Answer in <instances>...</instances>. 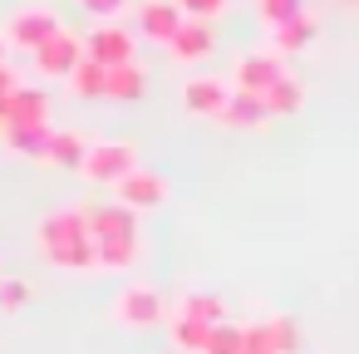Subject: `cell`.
<instances>
[{"instance_id": "6da1fadb", "label": "cell", "mask_w": 359, "mask_h": 354, "mask_svg": "<svg viewBox=\"0 0 359 354\" xmlns=\"http://www.w3.org/2000/svg\"><path fill=\"white\" fill-rule=\"evenodd\" d=\"M40 251L60 266V271H94V236H89V217L84 207H60L45 212L35 226Z\"/></svg>"}, {"instance_id": "7a4b0ae2", "label": "cell", "mask_w": 359, "mask_h": 354, "mask_svg": "<svg viewBox=\"0 0 359 354\" xmlns=\"http://www.w3.org/2000/svg\"><path fill=\"white\" fill-rule=\"evenodd\" d=\"M133 168H138V148H133V143H114V138H104V143L89 148V158H84L79 172H84L89 182H99V187H118Z\"/></svg>"}, {"instance_id": "3957f363", "label": "cell", "mask_w": 359, "mask_h": 354, "mask_svg": "<svg viewBox=\"0 0 359 354\" xmlns=\"http://www.w3.org/2000/svg\"><path fill=\"white\" fill-rule=\"evenodd\" d=\"M65 25H60V15L50 11V6H25V11H15L11 20H6V45H15V50H40V45H50L55 35H60Z\"/></svg>"}, {"instance_id": "277c9868", "label": "cell", "mask_w": 359, "mask_h": 354, "mask_svg": "<svg viewBox=\"0 0 359 354\" xmlns=\"http://www.w3.org/2000/svg\"><path fill=\"white\" fill-rule=\"evenodd\" d=\"M114 320L128 325V329H153V325L168 320V305L153 285H123L118 300H114Z\"/></svg>"}, {"instance_id": "5b68a950", "label": "cell", "mask_w": 359, "mask_h": 354, "mask_svg": "<svg viewBox=\"0 0 359 354\" xmlns=\"http://www.w3.org/2000/svg\"><path fill=\"white\" fill-rule=\"evenodd\" d=\"M84 55H89V60H99L104 69L133 64V35H128L118 20H99V25L84 35Z\"/></svg>"}, {"instance_id": "8992f818", "label": "cell", "mask_w": 359, "mask_h": 354, "mask_svg": "<svg viewBox=\"0 0 359 354\" xmlns=\"http://www.w3.org/2000/svg\"><path fill=\"white\" fill-rule=\"evenodd\" d=\"M280 79H285V60L276 50H251V55L236 60V89H246V94H261L266 99Z\"/></svg>"}, {"instance_id": "52a82bcc", "label": "cell", "mask_w": 359, "mask_h": 354, "mask_svg": "<svg viewBox=\"0 0 359 354\" xmlns=\"http://www.w3.org/2000/svg\"><path fill=\"white\" fill-rule=\"evenodd\" d=\"M79 60H84V35H69V30H60L50 45L35 50V69L50 79H69L79 69Z\"/></svg>"}, {"instance_id": "ba28073f", "label": "cell", "mask_w": 359, "mask_h": 354, "mask_svg": "<svg viewBox=\"0 0 359 354\" xmlns=\"http://www.w3.org/2000/svg\"><path fill=\"white\" fill-rule=\"evenodd\" d=\"M114 197L128 207V212H148V207H163V197H168V177L163 172H148V168H133L118 187H114Z\"/></svg>"}, {"instance_id": "9c48e42d", "label": "cell", "mask_w": 359, "mask_h": 354, "mask_svg": "<svg viewBox=\"0 0 359 354\" xmlns=\"http://www.w3.org/2000/svg\"><path fill=\"white\" fill-rule=\"evenodd\" d=\"M89 217V236L94 241H138V217L123 207V202H99V207H84Z\"/></svg>"}, {"instance_id": "30bf717a", "label": "cell", "mask_w": 359, "mask_h": 354, "mask_svg": "<svg viewBox=\"0 0 359 354\" xmlns=\"http://www.w3.org/2000/svg\"><path fill=\"white\" fill-rule=\"evenodd\" d=\"M226 99H231V89H226V79H217V74H197V79L182 84V104H187V114H197V118H222V114H226Z\"/></svg>"}, {"instance_id": "8fae6325", "label": "cell", "mask_w": 359, "mask_h": 354, "mask_svg": "<svg viewBox=\"0 0 359 354\" xmlns=\"http://www.w3.org/2000/svg\"><path fill=\"white\" fill-rule=\"evenodd\" d=\"M182 6L177 0H143L138 6V30L148 35V40H158V45H172V35L182 30Z\"/></svg>"}, {"instance_id": "7c38bea8", "label": "cell", "mask_w": 359, "mask_h": 354, "mask_svg": "<svg viewBox=\"0 0 359 354\" xmlns=\"http://www.w3.org/2000/svg\"><path fill=\"white\" fill-rule=\"evenodd\" d=\"M15 123H50V94L40 84H15L6 99V128Z\"/></svg>"}, {"instance_id": "4fadbf2b", "label": "cell", "mask_w": 359, "mask_h": 354, "mask_svg": "<svg viewBox=\"0 0 359 354\" xmlns=\"http://www.w3.org/2000/svg\"><path fill=\"white\" fill-rule=\"evenodd\" d=\"M172 60H182V64H202L212 50H217V35H212V25L207 20H182V30L172 35Z\"/></svg>"}, {"instance_id": "5bb4252c", "label": "cell", "mask_w": 359, "mask_h": 354, "mask_svg": "<svg viewBox=\"0 0 359 354\" xmlns=\"http://www.w3.org/2000/svg\"><path fill=\"white\" fill-rule=\"evenodd\" d=\"M271 35H276V40H271V50H276L280 60H285V55H305V50L315 45V35H320V15H310V11H305V15L285 20V25H280V30H271Z\"/></svg>"}, {"instance_id": "9a60e30c", "label": "cell", "mask_w": 359, "mask_h": 354, "mask_svg": "<svg viewBox=\"0 0 359 354\" xmlns=\"http://www.w3.org/2000/svg\"><path fill=\"white\" fill-rule=\"evenodd\" d=\"M222 123H231V128H261V123H271V109H266V99H261V94L231 89V99H226V114H222Z\"/></svg>"}, {"instance_id": "2e32d148", "label": "cell", "mask_w": 359, "mask_h": 354, "mask_svg": "<svg viewBox=\"0 0 359 354\" xmlns=\"http://www.w3.org/2000/svg\"><path fill=\"white\" fill-rule=\"evenodd\" d=\"M89 138L84 133H74V128H55V138H50V153H45V163H55V168H84V158H89Z\"/></svg>"}, {"instance_id": "e0dca14e", "label": "cell", "mask_w": 359, "mask_h": 354, "mask_svg": "<svg viewBox=\"0 0 359 354\" xmlns=\"http://www.w3.org/2000/svg\"><path fill=\"white\" fill-rule=\"evenodd\" d=\"M0 133H6V143L15 153H25V158H45L50 153V138H55L50 123H15V128H0Z\"/></svg>"}, {"instance_id": "ac0fdd59", "label": "cell", "mask_w": 359, "mask_h": 354, "mask_svg": "<svg viewBox=\"0 0 359 354\" xmlns=\"http://www.w3.org/2000/svg\"><path fill=\"white\" fill-rule=\"evenodd\" d=\"M69 89L79 94V99H109V69L99 64V60H79V69L69 74Z\"/></svg>"}, {"instance_id": "d6986e66", "label": "cell", "mask_w": 359, "mask_h": 354, "mask_svg": "<svg viewBox=\"0 0 359 354\" xmlns=\"http://www.w3.org/2000/svg\"><path fill=\"white\" fill-rule=\"evenodd\" d=\"M172 344H177V354H207L212 325H202L192 315H172Z\"/></svg>"}, {"instance_id": "ffe728a7", "label": "cell", "mask_w": 359, "mask_h": 354, "mask_svg": "<svg viewBox=\"0 0 359 354\" xmlns=\"http://www.w3.org/2000/svg\"><path fill=\"white\" fill-rule=\"evenodd\" d=\"M94 266L104 271H133L138 266V241H94Z\"/></svg>"}, {"instance_id": "44dd1931", "label": "cell", "mask_w": 359, "mask_h": 354, "mask_svg": "<svg viewBox=\"0 0 359 354\" xmlns=\"http://www.w3.org/2000/svg\"><path fill=\"white\" fill-rule=\"evenodd\" d=\"M177 315H192V320H202V325H222V315H226V305H222V295H207V290H192V295H182V305H177Z\"/></svg>"}, {"instance_id": "7402d4cb", "label": "cell", "mask_w": 359, "mask_h": 354, "mask_svg": "<svg viewBox=\"0 0 359 354\" xmlns=\"http://www.w3.org/2000/svg\"><path fill=\"white\" fill-rule=\"evenodd\" d=\"M300 99H305V89H300V79H280L271 94H266V109H271V118H290L295 109H300Z\"/></svg>"}, {"instance_id": "603a6c76", "label": "cell", "mask_w": 359, "mask_h": 354, "mask_svg": "<svg viewBox=\"0 0 359 354\" xmlns=\"http://www.w3.org/2000/svg\"><path fill=\"white\" fill-rule=\"evenodd\" d=\"M207 354H246V325H231V320L212 325V344H207Z\"/></svg>"}, {"instance_id": "cb8c5ba5", "label": "cell", "mask_w": 359, "mask_h": 354, "mask_svg": "<svg viewBox=\"0 0 359 354\" xmlns=\"http://www.w3.org/2000/svg\"><path fill=\"white\" fill-rule=\"evenodd\" d=\"M138 94H143V69L138 64L109 69V99H138Z\"/></svg>"}, {"instance_id": "d4e9b609", "label": "cell", "mask_w": 359, "mask_h": 354, "mask_svg": "<svg viewBox=\"0 0 359 354\" xmlns=\"http://www.w3.org/2000/svg\"><path fill=\"white\" fill-rule=\"evenodd\" d=\"M256 11H261V20H266L271 30H280L285 20L305 15V0H256Z\"/></svg>"}, {"instance_id": "484cf974", "label": "cell", "mask_w": 359, "mask_h": 354, "mask_svg": "<svg viewBox=\"0 0 359 354\" xmlns=\"http://www.w3.org/2000/svg\"><path fill=\"white\" fill-rule=\"evenodd\" d=\"M266 329H271V354H295V349H300V329H295L285 315H271Z\"/></svg>"}, {"instance_id": "4316f807", "label": "cell", "mask_w": 359, "mask_h": 354, "mask_svg": "<svg viewBox=\"0 0 359 354\" xmlns=\"http://www.w3.org/2000/svg\"><path fill=\"white\" fill-rule=\"evenodd\" d=\"M177 6H182L187 20H217V15L231 6V0H177Z\"/></svg>"}, {"instance_id": "83f0119b", "label": "cell", "mask_w": 359, "mask_h": 354, "mask_svg": "<svg viewBox=\"0 0 359 354\" xmlns=\"http://www.w3.org/2000/svg\"><path fill=\"white\" fill-rule=\"evenodd\" d=\"M25 300H30V285H25V280H0V310L15 315Z\"/></svg>"}, {"instance_id": "f1b7e54d", "label": "cell", "mask_w": 359, "mask_h": 354, "mask_svg": "<svg viewBox=\"0 0 359 354\" xmlns=\"http://www.w3.org/2000/svg\"><path fill=\"white\" fill-rule=\"evenodd\" d=\"M246 354H271V329L266 325H246Z\"/></svg>"}, {"instance_id": "f546056e", "label": "cell", "mask_w": 359, "mask_h": 354, "mask_svg": "<svg viewBox=\"0 0 359 354\" xmlns=\"http://www.w3.org/2000/svg\"><path fill=\"white\" fill-rule=\"evenodd\" d=\"M79 6H84L89 15H99V20H114V15L123 11V0H79Z\"/></svg>"}, {"instance_id": "4dcf8cb0", "label": "cell", "mask_w": 359, "mask_h": 354, "mask_svg": "<svg viewBox=\"0 0 359 354\" xmlns=\"http://www.w3.org/2000/svg\"><path fill=\"white\" fill-rule=\"evenodd\" d=\"M15 84H20V79H15L6 64H0V99H11V89H15Z\"/></svg>"}, {"instance_id": "1f68e13d", "label": "cell", "mask_w": 359, "mask_h": 354, "mask_svg": "<svg viewBox=\"0 0 359 354\" xmlns=\"http://www.w3.org/2000/svg\"><path fill=\"white\" fill-rule=\"evenodd\" d=\"M0 64H6V35H0Z\"/></svg>"}]
</instances>
